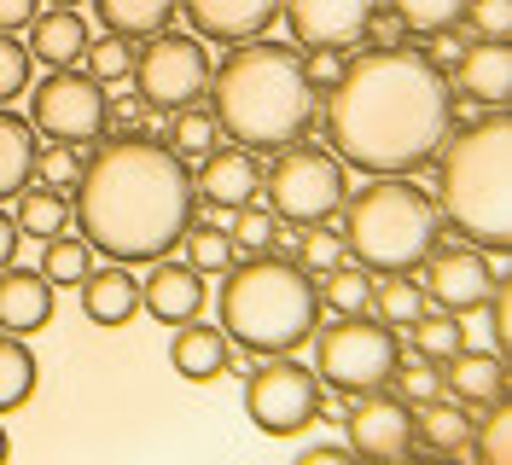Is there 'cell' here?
Instances as JSON below:
<instances>
[{
    "label": "cell",
    "instance_id": "cell-1",
    "mask_svg": "<svg viewBox=\"0 0 512 465\" xmlns=\"http://www.w3.org/2000/svg\"><path fill=\"white\" fill-rule=\"evenodd\" d=\"M448 82L443 70L408 47H373L338 70L326 99V128L338 157L373 175H408L448 140Z\"/></svg>",
    "mask_w": 512,
    "mask_h": 465
},
{
    "label": "cell",
    "instance_id": "cell-2",
    "mask_svg": "<svg viewBox=\"0 0 512 465\" xmlns=\"http://www.w3.org/2000/svg\"><path fill=\"white\" fill-rule=\"evenodd\" d=\"M192 175L187 157L158 140H117L76 181V221L88 250L111 262H158L192 221Z\"/></svg>",
    "mask_w": 512,
    "mask_h": 465
},
{
    "label": "cell",
    "instance_id": "cell-3",
    "mask_svg": "<svg viewBox=\"0 0 512 465\" xmlns=\"http://www.w3.org/2000/svg\"><path fill=\"white\" fill-rule=\"evenodd\" d=\"M210 88H216V105H210L216 128H227L233 140H245L256 152L291 146L309 123V105H315V82L303 70V53L280 47V41L239 47L222 70H210Z\"/></svg>",
    "mask_w": 512,
    "mask_h": 465
},
{
    "label": "cell",
    "instance_id": "cell-4",
    "mask_svg": "<svg viewBox=\"0 0 512 465\" xmlns=\"http://www.w3.org/2000/svg\"><path fill=\"white\" fill-rule=\"evenodd\" d=\"M315 303H320L315 279L297 262H280V256L256 250L245 268H227V285H222L227 343H239L251 355H291L315 332Z\"/></svg>",
    "mask_w": 512,
    "mask_h": 465
},
{
    "label": "cell",
    "instance_id": "cell-5",
    "mask_svg": "<svg viewBox=\"0 0 512 465\" xmlns=\"http://www.w3.org/2000/svg\"><path fill=\"white\" fill-rule=\"evenodd\" d=\"M443 210L483 250H507L512 239V128L507 117H483L443 152Z\"/></svg>",
    "mask_w": 512,
    "mask_h": 465
},
{
    "label": "cell",
    "instance_id": "cell-6",
    "mask_svg": "<svg viewBox=\"0 0 512 465\" xmlns=\"http://www.w3.org/2000/svg\"><path fill=\"white\" fill-rule=\"evenodd\" d=\"M338 210H344L350 250L361 256V268H373V274H408V268H419L437 250V204L408 181L361 186Z\"/></svg>",
    "mask_w": 512,
    "mask_h": 465
},
{
    "label": "cell",
    "instance_id": "cell-7",
    "mask_svg": "<svg viewBox=\"0 0 512 465\" xmlns=\"http://www.w3.org/2000/svg\"><path fill=\"white\" fill-rule=\"evenodd\" d=\"M396 361H402V343L384 320H367V314H344L338 326L320 332L315 349V372L344 390V396H367V390H384L396 378Z\"/></svg>",
    "mask_w": 512,
    "mask_h": 465
},
{
    "label": "cell",
    "instance_id": "cell-8",
    "mask_svg": "<svg viewBox=\"0 0 512 465\" xmlns=\"http://www.w3.org/2000/svg\"><path fill=\"white\" fill-rule=\"evenodd\" d=\"M268 198L274 216L291 227H315L344 204V163L320 146H280V163L268 169Z\"/></svg>",
    "mask_w": 512,
    "mask_h": 465
},
{
    "label": "cell",
    "instance_id": "cell-9",
    "mask_svg": "<svg viewBox=\"0 0 512 465\" xmlns=\"http://www.w3.org/2000/svg\"><path fill=\"white\" fill-rule=\"evenodd\" d=\"M245 413H251L256 431L268 436H297L309 419L320 413V378L315 367H297V361H262L245 384Z\"/></svg>",
    "mask_w": 512,
    "mask_h": 465
},
{
    "label": "cell",
    "instance_id": "cell-10",
    "mask_svg": "<svg viewBox=\"0 0 512 465\" xmlns=\"http://www.w3.org/2000/svg\"><path fill=\"white\" fill-rule=\"evenodd\" d=\"M30 123L41 134H53V140L82 146V140L105 134V123H111V93L99 88L88 70H53L30 93Z\"/></svg>",
    "mask_w": 512,
    "mask_h": 465
},
{
    "label": "cell",
    "instance_id": "cell-11",
    "mask_svg": "<svg viewBox=\"0 0 512 465\" xmlns=\"http://www.w3.org/2000/svg\"><path fill=\"white\" fill-rule=\"evenodd\" d=\"M210 88V53L198 35H158L146 53H140V93L146 105H192L198 93Z\"/></svg>",
    "mask_w": 512,
    "mask_h": 465
},
{
    "label": "cell",
    "instance_id": "cell-12",
    "mask_svg": "<svg viewBox=\"0 0 512 465\" xmlns=\"http://www.w3.org/2000/svg\"><path fill=\"white\" fill-rule=\"evenodd\" d=\"M344 425H350V448L355 454H373V460H396V454H408V442H414V413H408V402L379 396V390L350 396Z\"/></svg>",
    "mask_w": 512,
    "mask_h": 465
},
{
    "label": "cell",
    "instance_id": "cell-13",
    "mask_svg": "<svg viewBox=\"0 0 512 465\" xmlns=\"http://www.w3.org/2000/svg\"><path fill=\"white\" fill-rule=\"evenodd\" d=\"M280 12H286L297 47H332L338 53V47H355L361 41L373 0H286Z\"/></svg>",
    "mask_w": 512,
    "mask_h": 465
},
{
    "label": "cell",
    "instance_id": "cell-14",
    "mask_svg": "<svg viewBox=\"0 0 512 465\" xmlns=\"http://www.w3.org/2000/svg\"><path fill=\"white\" fill-rule=\"evenodd\" d=\"M431 297L443 303L448 314H472L489 303V291H495V268L483 262L478 250H431Z\"/></svg>",
    "mask_w": 512,
    "mask_h": 465
},
{
    "label": "cell",
    "instance_id": "cell-15",
    "mask_svg": "<svg viewBox=\"0 0 512 465\" xmlns=\"http://www.w3.org/2000/svg\"><path fill=\"white\" fill-rule=\"evenodd\" d=\"M181 6L204 41H251L280 18L286 0H181Z\"/></svg>",
    "mask_w": 512,
    "mask_h": 465
},
{
    "label": "cell",
    "instance_id": "cell-16",
    "mask_svg": "<svg viewBox=\"0 0 512 465\" xmlns=\"http://www.w3.org/2000/svg\"><path fill=\"white\" fill-rule=\"evenodd\" d=\"M198 192H204V204H216V210H245L256 204V192H262V169H256L251 152H204V169H198Z\"/></svg>",
    "mask_w": 512,
    "mask_h": 465
},
{
    "label": "cell",
    "instance_id": "cell-17",
    "mask_svg": "<svg viewBox=\"0 0 512 465\" xmlns=\"http://www.w3.org/2000/svg\"><path fill=\"white\" fill-rule=\"evenodd\" d=\"M47 320H53V279L41 268H0V326L24 338Z\"/></svg>",
    "mask_w": 512,
    "mask_h": 465
},
{
    "label": "cell",
    "instance_id": "cell-18",
    "mask_svg": "<svg viewBox=\"0 0 512 465\" xmlns=\"http://www.w3.org/2000/svg\"><path fill=\"white\" fill-rule=\"evenodd\" d=\"M140 309H152L163 326L198 320V309H204V279H198V268L158 262V268L146 274V285H140Z\"/></svg>",
    "mask_w": 512,
    "mask_h": 465
},
{
    "label": "cell",
    "instance_id": "cell-19",
    "mask_svg": "<svg viewBox=\"0 0 512 465\" xmlns=\"http://www.w3.org/2000/svg\"><path fill=\"white\" fill-rule=\"evenodd\" d=\"M88 24L76 6H53V12H35L30 18V59L53 64V70H70V64L88 53Z\"/></svg>",
    "mask_w": 512,
    "mask_h": 465
},
{
    "label": "cell",
    "instance_id": "cell-20",
    "mask_svg": "<svg viewBox=\"0 0 512 465\" xmlns=\"http://www.w3.org/2000/svg\"><path fill=\"white\" fill-rule=\"evenodd\" d=\"M169 361L187 384H210L233 367V349H227V332L222 326H198V320H181V332L169 343Z\"/></svg>",
    "mask_w": 512,
    "mask_h": 465
},
{
    "label": "cell",
    "instance_id": "cell-21",
    "mask_svg": "<svg viewBox=\"0 0 512 465\" xmlns=\"http://www.w3.org/2000/svg\"><path fill=\"white\" fill-rule=\"evenodd\" d=\"M134 309H140V285H134V274H123V268H88V279H82V314L94 320V326H123V320H134Z\"/></svg>",
    "mask_w": 512,
    "mask_h": 465
},
{
    "label": "cell",
    "instance_id": "cell-22",
    "mask_svg": "<svg viewBox=\"0 0 512 465\" xmlns=\"http://www.w3.org/2000/svg\"><path fill=\"white\" fill-rule=\"evenodd\" d=\"M460 88L472 93L478 105H501L512 88V59H507V41H478L460 53Z\"/></svg>",
    "mask_w": 512,
    "mask_h": 465
},
{
    "label": "cell",
    "instance_id": "cell-23",
    "mask_svg": "<svg viewBox=\"0 0 512 465\" xmlns=\"http://www.w3.org/2000/svg\"><path fill=\"white\" fill-rule=\"evenodd\" d=\"M448 390L460 396V402H501V390H507V367L489 355V349H454L448 355Z\"/></svg>",
    "mask_w": 512,
    "mask_h": 465
},
{
    "label": "cell",
    "instance_id": "cell-24",
    "mask_svg": "<svg viewBox=\"0 0 512 465\" xmlns=\"http://www.w3.org/2000/svg\"><path fill=\"white\" fill-rule=\"evenodd\" d=\"M94 6H99V24L111 35H123V41L134 35L140 41V35H163V24L175 18L181 0H94Z\"/></svg>",
    "mask_w": 512,
    "mask_h": 465
},
{
    "label": "cell",
    "instance_id": "cell-25",
    "mask_svg": "<svg viewBox=\"0 0 512 465\" xmlns=\"http://www.w3.org/2000/svg\"><path fill=\"white\" fill-rule=\"evenodd\" d=\"M35 175V140L24 117H6L0 111V198L6 192H24Z\"/></svg>",
    "mask_w": 512,
    "mask_h": 465
},
{
    "label": "cell",
    "instance_id": "cell-26",
    "mask_svg": "<svg viewBox=\"0 0 512 465\" xmlns=\"http://www.w3.org/2000/svg\"><path fill=\"white\" fill-rule=\"evenodd\" d=\"M18 233H30V239H53L70 227V204H64V192L53 186H24V198H18Z\"/></svg>",
    "mask_w": 512,
    "mask_h": 465
},
{
    "label": "cell",
    "instance_id": "cell-27",
    "mask_svg": "<svg viewBox=\"0 0 512 465\" xmlns=\"http://www.w3.org/2000/svg\"><path fill=\"white\" fill-rule=\"evenodd\" d=\"M419 436H425L431 448H443V454H472V419H466V407L437 402V396L419 413Z\"/></svg>",
    "mask_w": 512,
    "mask_h": 465
},
{
    "label": "cell",
    "instance_id": "cell-28",
    "mask_svg": "<svg viewBox=\"0 0 512 465\" xmlns=\"http://www.w3.org/2000/svg\"><path fill=\"white\" fill-rule=\"evenodd\" d=\"M35 396V355L18 343V332L0 338V413L24 407Z\"/></svg>",
    "mask_w": 512,
    "mask_h": 465
},
{
    "label": "cell",
    "instance_id": "cell-29",
    "mask_svg": "<svg viewBox=\"0 0 512 465\" xmlns=\"http://www.w3.org/2000/svg\"><path fill=\"white\" fill-rule=\"evenodd\" d=\"M210 146H216V111H204V105H175L169 152L175 157H204Z\"/></svg>",
    "mask_w": 512,
    "mask_h": 465
},
{
    "label": "cell",
    "instance_id": "cell-30",
    "mask_svg": "<svg viewBox=\"0 0 512 465\" xmlns=\"http://www.w3.org/2000/svg\"><path fill=\"white\" fill-rule=\"evenodd\" d=\"M320 303L338 314H367V303H373V279H367V268H326V279H320Z\"/></svg>",
    "mask_w": 512,
    "mask_h": 465
},
{
    "label": "cell",
    "instance_id": "cell-31",
    "mask_svg": "<svg viewBox=\"0 0 512 465\" xmlns=\"http://www.w3.org/2000/svg\"><path fill=\"white\" fill-rule=\"evenodd\" d=\"M472 454L483 465H507L512 460V413L501 402H489L483 419H472Z\"/></svg>",
    "mask_w": 512,
    "mask_h": 465
},
{
    "label": "cell",
    "instance_id": "cell-32",
    "mask_svg": "<svg viewBox=\"0 0 512 465\" xmlns=\"http://www.w3.org/2000/svg\"><path fill=\"white\" fill-rule=\"evenodd\" d=\"M181 239H187V268H198V274H227L233 256H239L227 227H187Z\"/></svg>",
    "mask_w": 512,
    "mask_h": 465
},
{
    "label": "cell",
    "instance_id": "cell-33",
    "mask_svg": "<svg viewBox=\"0 0 512 465\" xmlns=\"http://www.w3.org/2000/svg\"><path fill=\"white\" fill-rule=\"evenodd\" d=\"M41 274L53 279V291H59V285H82V279H88V239L53 233L47 250H41Z\"/></svg>",
    "mask_w": 512,
    "mask_h": 465
},
{
    "label": "cell",
    "instance_id": "cell-34",
    "mask_svg": "<svg viewBox=\"0 0 512 465\" xmlns=\"http://www.w3.org/2000/svg\"><path fill=\"white\" fill-rule=\"evenodd\" d=\"M88 76H94L99 88H117L123 76H134V47H128L123 35H99V41H88Z\"/></svg>",
    "mask_w": 512,
    "mask_h": 465
},
{
    "label": "cell",
    "instance_id": "cell-35",
    "mask_svg": "<svg viewBox=\"0 0 512 465\" xmlns=\"http://www.w3.org/2000/svg\"><path fill=\"white\" fill-rule=\"evenodd\" d=\"M373 309H379L384 326H414L419 314H425V297L414 291V279H384L379 291H373Z\"/></svg>",
    "mask_w": 512,
    "mask_h": 465
},
{
    "label": "cell",
    "instance_id": "cell-36",
    "mask_svg": "<svg viewBox=\"0 0 512 465\" xmlns=\"http://www.w3.org/2000/svg\"><path fill=\"white\" fill-rule=\"evenodd\" d=\"M390 12L402 18V30H448L466 12V0H390Z\"/></svg>",
    "mask_w": 512,
    "mask_h": 465
},
{
    "label": "cell",
    "instance_id": "cell-37",
    "mask_svg": "<svg viewBox=\"0 0 512 465\" xmlns=\"http://www.w3.org/2000/svg\"><path fill=\"white\" fill-rule=\"evenodd\" d=\"M35 175H41V186L64 192V186L82 181V157H76V146H70V140H53L47 152H35Z\"/></svg>",
    "mask_w": 512,
    "mask_h": 465
},
{
    "label": "cell",
    "instance_id": "cell-38",
    "mask_svg": "<svg viewBox=\"0 0 512 465\" xmlns=\"http://www.w3.org/2000/svg\"><path fill=\"white\" fill-rule=\"evenodd\" d=\"M274 210H256V204H245V210H233V227H227V239H233V250H268L274 245Z\"/></svg>",
    "mask_w": 512,
    "mask_h": 465
},
{
    "label": "cell",
    "instance_id": "cell-39",
    "mask_svg": "<svg viewBox=\"0 0 512 465\" xmlns=\"http://www.w3.org/2000/svg\"><path fill=\"white\" fill-rule=\"evenodd\" d=\"M460 343H466V326H454V320H425V314L414 320V349L425 361H448Z\"/></svg>",
    "mask_w": 512,
    "mask_h": 465
},
{
    "label": "cell",
    "instance_id": "cell-40",
    "mask_svg": "<svg viewBox=\"0 0 512 465\" xmlns=\"http://www.w3.org/2000/svg\"><path fill=\"white\" fill-rule=\"evenodd\" d=\"M24 88H30V47H18L12 35L0 30V105L18 99Z\"/></svg>",
    "mask_w": 512,
    "mask_h": 465
},
{
    "label": "cell",
    "instance_id": "cell-41",
    "mask_svg": "<svg viewBox=\"0 0 512 465\" xmlns=\"http://www.w3.org/2000/svg\"><path fill=\"white\" fill-rule=\"evenodd\" d=\"M466 18L483 41H507L512 30V0H466Z\"/></svg>",
    "mask_w": 512,
    "mask_h": 465
},
{
    "label": "cell",
    "instance_id": "cell-42",
    "mask_svg": "<svg viewBox=\"0 0 512 465\" xmlns=\"http://www.w3.org/2000/svg\"><path fill=\"white\" fill-rule=\"evenodd\" d=\"M396 378H402V396H408V402H431V396L443 390V378H437L431 361H414V367H402V361H396Z\"/></svg>",
    "mask_w": 512,
    "mask_h": 465
},
{
    "label": "cell",
    "instance_id": "cell-43",
    "mask_svg": "<svg viewBox=\"0 0 512 465\" xmlns=\"http://www.w3.org/2000/svg\"><path fill=\"white\" fill-rule=\"evenodd\" d=\"M297 245H303V262L320 268V274H326V268H338V256H344V239H338V233H326V227H320V233H303Z\"/></svg>",
    "mask_w": 512,
    "mask_h": 465
},
{
    "label": "cell",
    "instance_id": "cell-44",
    "mask_svg": "<svg viewBox=\"0 0 512 465\" xmlns=\"http://www.w3.org/2000/svg\"><path fill=\"white\" fill-rule=\"evenodd\" d=\"M367 41H373V47H396V41H402V18H396V12H367Z\"/></svg>",
    "mask_w": 512,
    "mask_h": 465
},
{
    "label": "cell",
    "instance_id": "cell-45",
    "mask_svg": "<svg viewBox=\"0 0 512 465\" xmlns=\"http://www.w3.org/2000/svg\"><path fill=\"white\" fill-rule=\"evenodd\" d=\"M489 332H495V343L512 338V297L507 291H489Z\"/></svg>",
    "mask_w": 512,
    "mask_h": 465
},
{
    "label": "cell",
    "instance_id": "cell-46",
    "mask_svg": "<svg viewBox=\"0 0 512 465\" xmlns=\"http://www.w3.org/2000/svg\"><path fill=\"white\" fill-rule=\"evenodd\" d=\"M41 12L35 0H0V30L12 35V30H30V18Z\"/></svg>",
    "mask_w": 512,
    "mask_h": 465
},
{
    "label": "cell",
    "instance_id": "cell-47",
    "mask_svg": "<svg viewBox=\"0 0 512 465\" xmlns=\"http://www.w3.org/2000/svg\"><path fill=\"white\" fill-rule=\"evenodd\" d=\"M303 70H309V82H326V88H332L344 64H338V53H332V47H315V59L303 64Z\"/></svg>",
    "mask_w": 512,
    "mask_h": 465
},
{
    "label": "cell",
    "instance_id": "cell-48",
    "mask_svg": "<svg viewBox=\"0 0 512 465\" xmlns=\"http://www.w3.org/2000/svg\"><path fill=\"white\" fill-rule=\"evenodd\" d=\"M18 239H24V233H18V221L0 210V268H12V256H18Z\"/></svg>",
    "mask_w": 512,
    "mask_h": 465
},
{
    "label": "cell",
    "instance_id": "cell-49",
    "mask_svg": "<svg viewBox=\"0 0 512 465\" xmlns=\"http://www.w3.org/2000/svg\"><path fill=\"white\" fill-rule=\"evenodd\" d=\"M111 117H117V128H128V134H134L140 123H146V111H140V99H123V105H117Z\"/></svg>",
    "mask_w": 512,
    "mask_h": 465
},
{
    "label": "cell",
    "instance_id": "cell-50",
    "mask_svg": "<svg viewBox=\"0 0 512 465\" xmlns=\"http://www.w3.org/2000/svg\"><path fill=\"white\" fill-rule=\"evenodd\" d=\"M437 35V53H431V64H460V41L454 35H443V30H431Z\"/></svg>",
    "mask_w": 512,
    "mask_h": 465
},
{
    "label": "cell",
    "instance_id": "cell-51",
    "mask_svg": "<svg viewBox=\"0 0 512 465\" xmlns=\"http://www.w3.org/2000/svg\"><path fill=\"white\" fill-rule=\"evenodd\" d=\"M326 460H344V448H332V442H315V448H303V465H326Z\"/></svg>",
    "mask_w": 512,
    "mask_h": 465
},
{
    "label": "cell",
    "instance_id": "cell-52",
    "mask_svg": "<svg viewBox=\"0 0 512 465\" xmlns=\"http://www.w3.org/2000/svg\"><path fill=\"white\" fill-rule=\"evenodd\" d=\"M6 448H12V442H6V431H0V460H6Z\"/></svg>",
    "mask_w": 512,
    "mask_h": 465
},
{
    "label": "cell",
    "instance_id": "cell-53",
    "mask_svg": "<svg viewBox=\"0 0 512 465\" xmlns=\"http://www.w3.org/2000/svg\"><path fill=\"white\" fill-rule=\"evenodd\" d=\"M59 6H76V0H59Z\"/></svg>",
    "mask_w": 512,
    "mask_h": 465
}]
</instances>
